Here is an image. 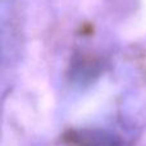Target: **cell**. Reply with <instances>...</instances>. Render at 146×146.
Wrapping results in <instances>:
<instances>
[{"label": "cell", "instance_id": "cell-1", "mask_svg": "<svg viewBox=\"0 0 146 146\" xmlns=\"http://www.w3.org/2000/svg\"><path fill=\"white\" fill-rule=\"evenodd\" d=\"M71 141L77 146H121L118 137L100 129H81L72 132Z\"/></svg>", "mask_w": 146, "mask_h": 146}]
</instances>
